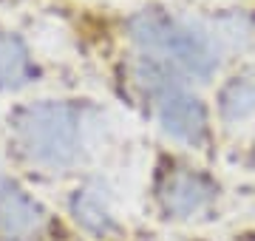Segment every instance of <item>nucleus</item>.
Listing matches in <instances>:
<instances>
[{
    "label": "nucleus",
    "instance_id": "20e7f679",
    "mask_svg": "<svg viewBox=\"0 0 255 241\" xmlns=\"http://www.w3.org/2000/svg\"><path fill=\"white\" fill-rule=\"evenodd\" d=\"M219 187L216 182L193 167H176L170 173H164L159 182V202L164 213L176 219H190V216L207 210L216 202Z\"/></svg>",
    "mask_w": 255,
    "mask_h": 241
},
{
    "label": "nucleus",
    "instance_id": "39448f33",
    "mask_svg": "<svg viewBox=\"0 0 255 241\" xmlns=\"http://www.w3.org/2000/svg\"><path fill=\"white\" fill-rule=\"evenodd\" d=\"M46 210L14 182L0 185V241H28L46 227Z\"/></svg>",
    "mask_w": 255,
    "mask_h": 241
},
{
    "label": "nucleus",
    "instance_id": "423d86ee",
    "mask_svg": "<svg viewBox=\"0 0 255 241\" xmlns=\"http://www.w3.org/2000/svg\"><path fill=\"white\" fill-rule=\"evenodd\" d=\"M219 114L224 122H241L255 114V71L236 74L219 94Z\"/></svg>",
    "mask_w": 255,
    "mask_h": 241
},
{
    "label": "nucleus",
    "instance_id": "f03ea898",
    "mask_svg": "<svg viewBox=\"0 0 255 241\" xmlns=\"http://www.w3.org/2000/svg\"><path fill=\"white\" fill-rule=\"evenodd\" d=\"M14 133L37 165L65 167L80 150V111L71 102H37L17 114Z\"/></svg>",
    "mask_w": 255,
    "mask_h": 241
},
{
    "label": "nucleus",
    "instance_id": "0eeeda50",
    "mask_svg": "<svg viewBox=\"0 0 255 241\" xmlns=\"http://www.w3.org/2000/svg\"><path fill=\"white\" fill-rule=\"evenodd\" d=\"M34 77L28 48L11 34H0V88H20Z\"/></svg>",
    "mask_w": 255,
    "mask_h": 241
},
{
    "label": "nucleus",
    "instance_id": "6e6552de",
    "mask_svg": "<svg viewBox=\"0 0 255 241\" xmlns=\"http://www.w3.org/2000/svg\"><path fill=\"white\" fill-rule=\"evenodd\" d=\"M71 210H74L77 224H82L85 230L100 233V236L117 230V222L111 216V207L102 199L100 190H91V187L88 190H77V196H74V202H71Z\"/></svg>",
    "mask_w": 255,
    "mask_h": 241
},
{
    "label": "nucleus",
    "instance_id": "f257e3e1",
    "mask_svg": "<svg viewBox=\"0 0 255 241\" xmlns=\"http://www.w3.org/2000/svg\"><path fill=\"white\" fill-rule=\"evenodd\" d=\"M128 31L136 46L167 57L173 65L196 77H210L219 68V51L213 46V40L204 31L187 26L184 20L167 14V11H139L136 17H130Z\"/></svg>",
    "mask_w": 255,
    "mask_h": 241
},
{
    "label": "nucleus",
    "instance_id": "7ed1b4c3",
    "mask_svg": "<svg viewBox=\"0 0 255 241\" xmlns=\"http://www.w3.org/2000/svg\"><path fill=\"white\" fill-rule=\"evenodd\" d=\"M136 77L147 88V94L153 97L156 120L164 128V133H170L173 139L193 145V148L207 142V111L196 94H190L179 80H173L170 71L156 60H142Z\"/></svg>",
    "mask_w": 255,
    "mask_h": 241
}]
</instances>
